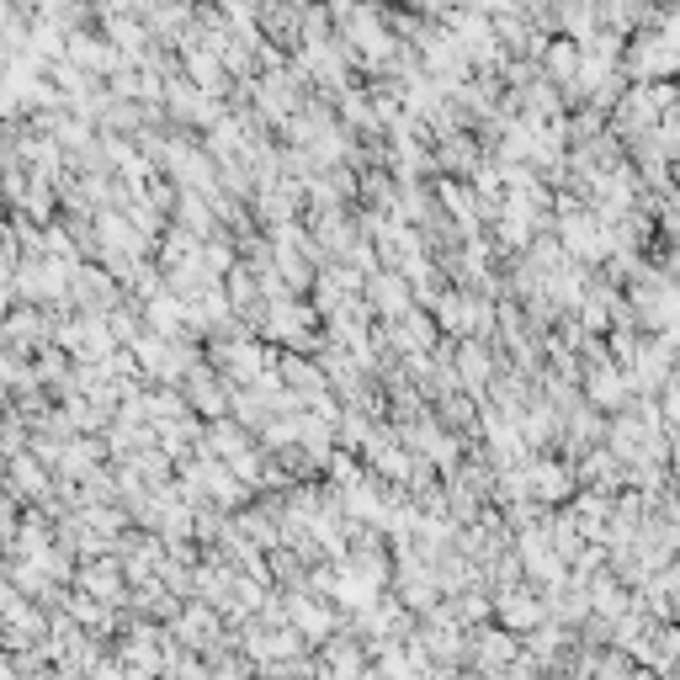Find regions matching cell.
<instances>
[{"mask_svg": "<svg viewBox=\"0 0 680 680\" xmlns=\"http://www.w3.org/2000/svg\"><path fill=\"white\" fill-rule=\"evenodd\" d=\"M181 638H187V643H192V649H213V643H219V638H213V632H219V622H213V611H187V617H181Z\"/></svg>", "mask_w": 680, "mask_h": 680, "instance_id": "6", "label": "cell"}, {"mask_svg": "<svg viewBox=\"0 0 680 680\" xmlns=\"http://www.w3.org/2000/svg\"><path fill=\"white\" fill-rule=\"evenodd\" d=\"M244 654L256 659V664H282V659L303 654V638L298 632H250L244 638Z\"/></svg>", "mask_w": 680, "mask_h": 680, "instance_id": "2", "label": "cell"}, {"mask_svg": "<svg viewBox=\"0 0 680 680\" xmlns=\"http://www.w3.org/2000/svg\"><path fill=\"white\" fill-rule=\"evenodd\" d=\"M516 632H479V638H468V659H473V670H484V676H510V664H516Z\"/></svg>", "mask_w": 680, "mask_h": 680, "instance_id": "1", "label": "cell"}, {"mask_svg": "<svg viewBox=\"0 0 680 680\" xmlns=\"http://www.w3.org/2000/svg\"><path fill=\"white\" fill-rule=\"evenodd\" d=\"M86 584L97 590L101 601H118V574H112V569H91V574H86Z\"/></svg>", "mask_w": 680, "mask_h": 680, "instance_id": "7", "label": "cell"}, {"mask_svg": "<svg viewBox=\"0 0 680 680\" xmlns=\"http://www.w3.org/2000/svg\"><path fill=\"white\" fill-rule=\"evenodd\" d=\"M324 676L330 680H362L367 676V659L357 643H330L324 649Z\"/></svg>", "mask_w": 680, "mask_h": 680, "instance_id": "5", "label": "cell"}, {"mask_svg": "<svg viewBox=\"0 0 680 680\" xmlns=\"http://www.w3.org/2000/svg\"><path fill=\"white\" fill-rule=\"evenodd\" d=\"M494 611H500V622H506L510 632H527V628H537V622H542V601H532L527 590H506Z\"/></svg>", "mask_w": 680, "mask_h": 680, "instance_id": "3", "label": "cell"}, {"mask_svg": "<svg viewBox=\"0 0 680 680\" xmlns=\"http://www.w3.org/2000/svg\"><path fill=\"white\" fill-rule=\"evenodd\" d=\"M288 617H292V628H298V638H309V643H330V628H336V617H330V611L309 607V601L298 596V601H288Z\"/></svg>", "mask_w": 680, "mask_h": 680, "instance_id": "4", "label": "cell"}]
</instances>
